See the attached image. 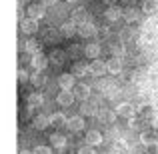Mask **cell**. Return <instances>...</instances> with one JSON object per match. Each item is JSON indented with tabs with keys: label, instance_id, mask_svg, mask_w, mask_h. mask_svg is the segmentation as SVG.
Segmentation results:
<instances>
[{
	"label": "cell",
	"instance_id": "1",
	"mask_svg": "<svg viewBox=\"0 0 158 154\" xmlns=\"http://www.w3.org/2000/svg\"><path fill=\"white\" fill-rule=\"evenodd\" d=\"M48 62H50V56H44L42 52L32 54V58H30V64H32L34 70H44L48 66Z\"/></svg>",
	"mask_w": 158,
	"mask_h": 154
},
{
	"label": "cell",
	"instance_id": "2",
	"mask_svg": "<svg viewBox=\"0 0 158 154\" xmlns=\"http://www.w3.org/2000/svg\"><path fill=\"white\" fill-rule=\"evenodd\" d=\"M78 34L82 38H92V36L98 34V28L92 22H82V24H78Z\"/></svg>",
	"mask_w": 158,
	"mask_h": 154
},
{
	"label": "cell",
	"instance_id": "3",
	"mask_svg": "<svg viewBox=\"0 0 158 154\" xmlns=\"http://www.w3.org/2000/svg\"><path fill=\"white\" fill-rule=\"evenodd\" d=\"M134 112H136V108H134V104H130V102H120L118 106H116V114L122 116V118H132Z\"/></svg>",
	"mask_w": 158,
	"mask_h": 154
},
{
	"label": "cell",
	"instance_id": "4",
	"mask_svg": "<svg viewBox=\"0 0 158 154\" xmlns=\"http://www.w3.org/2000/svg\"><path fill=\"white\" fill-rule=\"evenodd\" d=\"M74 74H70V72H64V74H60L58 76V86H60L62 90H72L74 88Z\"/></svg>",
	"mask_w": 158,
	"mask_h": 154
},
{
	"label": "cell",
	"instance_id": "5",
	"mask_svg": "<svg viewBox=\"0 0 158 154\" xmlns=\"http://www.w3.org/2000/svg\"><path fill=\"white\" fill-rule=\"evenodd\" d=\"M20 28H22L24 34H34V32L38 30V20L28 16V18H24L22 22H20Z\"/></svg>",
	"mask_w": 158,
	"mask_h": 154
},
{
	"label": "cell",
	"instance_id": "6",
	"mask_svg": "<svg viewBox=\"0 0 158 154\" xmlns=\"http://www.w3.org/2000/svg\"><path fill=\"white\" fill-rule=\"evenodd\" d=\"M74 34H78V26L74 20H70V22H64L60 26V36H64V38H72Z\"/></svg>",
	"mask_w": 158,
	"mask_h": 154
},
{
	"label": "cell",
	"instance_id": "7",
	"mask_svg": "<svg viewBox=\"0 0 158 154\" xmlns=\"http://www.w3.org/2000/svg\"><path fill=\"white\" fill-rule=\"evenodd\" d=\"M66 128H68L70 132H80L82 128H84V120H82V116H70L68 122H66Z\"/></svg>",
	"mask_w": 158,
	"mask_h": 154
},
{
	"label": "cell",
	"instance_id": "8",
	"mask_svg": "<svg viewBox=\"0 0 158 154\" xmlns=\"http://www.w3.org/2000/svg\"><path fill=\"white\" fill-rule=\"evenodd\" d=\"M74 100H76L74 90H62V92L58 94V104H60V106H70Z\"/></svg>",
	"mask_w": 158,
	"mask_h": 154
},
{
	"label": "cell",
	"instance_id": "9",
	"mask_svg": "<svg viewBox=\"0 0 158 154\" xmlns=\"http://www.w3.org/2000/svg\"><path fill=\"white\" fill-rule=\"evenodd\" d=\"M26 12H28V16H30V18H36V20H40L44 14H46V10H44V4H42V2H40V4H30Z\"/></svg>",
	"mask_w": 158,
	"mask_h": 154
},
{
	"label": "cell",
	"instance_id": "10",
	"mask_svg": "<svg viewBox=\"0 0 158 154\" xmlns=\"http://www.w3.org/2000/svg\"><path fill=\"white\" fill-rule=\"evenodd\" d=\"M80 114H82V116H96V114H98L96 104H94V102H88V100H82Z\"/></svg>",
	"mask_w": 158,
	"mask_h": 154
},
{
	"label": "cell",
	"instance_id": "11",
	"mask_svg": "<svg viewBox=\"0 0 158 154\" xmlns=\"http://www.w3.org/2000/svg\"><path fill=\"white\" fill-rule=\"evenodd\" d=\"M72 90H74L78 100H88L90 98V86H86V84H78V86H74Z\"/></svg>",
	"mask_w": 158,
	"mask_h": 154
},
{
	"label": "cell",
	"instance_id": "12",
	"mask_svg": "<svg viewBox=\"0 0 158 154\" xmlns=\"http://www.w3.org/2000/svg\"><path fill=\"white\" fill-rule=\"evenodd\" d=\"M106 70H108V64H104L102 60H94L90 64V74H94V76H102Z\"/></svg>",
	"mask_w": 158,
	"mask_h": 154
},
{
	"label": "cell",
	"instance_id": "13",
	"mask_svg": "<svg viewBox=\"0 0 158 154\" xmlns=\"http://www.w3.org/2000/svg\"><path fill=\"white\" fill-rule=\"evenodd\" d=\"M140 142H142L144 146H156L158 138H156L154 132H142V134H140Z\"/></svg>",
	"mask_w": 158,
	"mask_h": 154
},
{
	"label": "cell",
	"instance_id": "14",
	"mask_svg": "<svg viewBox=\"0 0 158 154\" xmlns=\"http://www.w3.org/2000/svg\"><path fill=\"white\" fill-rule=\"evenodd\" d=\"M50 124H52V118L46 116V114H40V116L34 118V128H38V130H44V128L50 126Z\"/></svg>",
	"mask_w": 158,
	"mask_h": 154
},
{
	"label": "cell",
	"instance_id": "15",
	"mask_svg": "<svg viewBox=\"0 0 158 154\" xmlns=\"http://www.w3.org/2000/svg\"><path fill=\"white\" fill-rule=\"evenodd\" d=\"M72 20L78 22V24L88 22V10H86V8H76V10L72 12Z\"/></svg>",
	"mask_w": 158,
	"mask_h": 154
},
{
	"label": "cell",
	"instance_id": "16",
	"mask_svg": "<svg viewBox=\"0 0 158 154\" xmlns=\"http://www.w3.org/2000/svg\"><path fill=\"white\" fill-rule=\"evenodd\" d=\"M106 64H108V72H112V74H118L120 70H122V60H120V56L110 58Z\"/></svg>",
	"mask_w": 158,
	"mask_h": 154
},
{
	"label": "cell",
	"instance_id": "17",
	"mask_svg": "<svg viewBox=\"0 0 158 154\" xmlns=\"http://www.w3.org/2000/svg\"><path fill=\"white\" fill-rule=\"evenodd\" d=\"M30 82L36 86V88H40V86L46 84V76L42 74V70H34V74L30 76Z\"/></svg>",
	"mask_w": 158,
	"mask_h": 154
},
{
	"label": "cell",
	"instance_id": "18",
	"mask_svg": "<svg viewBox=\"0 0 158 154\" xmlns=\"http://www.w3.org/2000/svg\"><path fill=\"white\" fill-rule=\"evenodd\" d=\"M122 18L126 20L128 24H132V22H136V20L140 18V12L136 10V8H126V10H124V14H122Z\"/></svg>",
	"mask_w": 158,
	"mask_h": 154
},
{
	"label": "cell",
	"instance_id": "19",
	"mask_svg": "<svg viewBox=\"0 0 158 154\" xmlns=\"http://www.w3.org/2000/svg\"><path fill=\"white\" fill-rule=\"evenodd\" d=\"M86 142L92 144V146H96V144L102 142V134L98 130H88V132H86Z\"/></svg>",
	"mask_w": 158,
	"mask_h": 154
},
{
	"label": "cell",
	"instance_id": "20",
	"mask_svg": "<svg viewBox=\"0 0 158 154\" xmlns=\"http://www.w3.org/2000/svg\"><path fill=\"white\" fill-rule=\"evenodd\" d=\"M72 74H74L76 78L86 76V74H90V66L82 64V62H76V64H74V68H72Z\"/></svg>",
	"mask_w": 158,
	"mask_h": 154
},
{
	"label": "cell",
	"instance_id": "21",
	"mask_svg": "<svg viewBox=\"0 0 158 154\" xmlns=\"http://www.w3.org/2000/svg\"><path fill=\"white\" fill-rule=\"evenodd\" d=\"M40 48H42V44H40L38 40H26V42H24V50L30 52V54H38Z\"/></svg>",
	"mask_w": 158,
	"mask_h": 154
},
{
	"label": "cell",
	"instance_id": "22",
	"mask_svg": "<svg viewBox=\"0 0 158 154\" xmlns=\"http://www.w3.org/2000/svg\"><path fill=\"white\" fill-rule=\"evenodd\" d=\"M104 14H106V18L110 20V22H116V20H118L120 16L124 14V10H120V8H116V6H110V8L104 12Z\"/></svg>",
	"mask_w": 158,
	"mask_h": 154
},
{
	"label": "cell",
	"instance_id": "23",
	"mask_svg": "<svg viewBox=\"0 0 158 154\" xmlns=\"http://www.w3.org/2000/svg\"><path fill=\"white\" fill-rule=\"evenodd\" d=\"M42 102H44V98H42V94H40V92H32L30 96H28V106H30V108L42 106Z\"/></svg>",
	"mask_w": 158,
	"mask_h": 154
},
{
	"label": "cell",
	"instance_id": "24",
	"mask_svg": "<svg viewBox=\"0 0 158 154\" xmlns=\"http://www.w3.org/2000/svg\"><path fill=\"white\" fill-rule=\"evenodd\" d=\"M142 12H146V14H154V12H158V0H144Z\"/></svg>",
	"mask_w": 158,
	"mask_h": 154
},
{
	"label": "cell",
	"instance_id": "25",
	"mask_svg": "<svg viewBox=\"0 0 158 154\" xmlns=\"http://www.w3.org/2000/svg\"><path fill=\"white\" fill-rule=\"evenodd\" d=\"M84 54L88 58H98V56H100V46H98V44H86V46H84Z\"/></svg>",
	"mask_w": 158,
	"mask_h": 154
},
{
	"label": "cell",
	"instance_id": "26",
	"mask_svg": "<svg viewBox=\"0 0 158 154\" xmlns=\"http://www.w3.org/2000/svg\"><path fill=\"white\" fill-rule=\"evenodd\" d=\"M50 118H52V124H54L56 128H60V126H66V122H68V118H66V116L62 114V112H56V114H52Z\"/></svg>",
	"mask_w": 158,
	"mask_h": 154
},
{
	"label": "cell",
	"instance_id": "27",
	"mask_svg": "<svg viewBox=\"0 0 158 154\" xmlns=\"http://www.w3.org/2000/svg\"><path fill=\"white\" fill-rule=\"evenodd\" d=\"M64 58H66V54L62 50H52V54H50V62H54L56 66L64 64Z\"/></svg>",
	"mask_w": 158,
	"mask_h": 154
},
{
	"label": "cell",
	"instance_id": "28",
	"mask_svg": "<svg viewBox=\"0 0 158 154\" xmlns=\"http://www.w3.org/2000/svg\"><path fill=\"white\" fill-rule=\"evenodd\" d=\"M50 142H52L54 148H64L66 146V138L62 134H52L50 136Z\"/></svg>",
	"mask_w": 158,
	"mask_h": 154
},
{
	"label": "cell",
	"instance_id": "29",
	"mask_svg": "<svg viewBox=\"0 0 158 154\" xmlns=\"http://www.w3.org/2000/svg\"><path fill=\"white\" fill-rule=\"evenodd\" d=\"M96 116L100 120H104V122H114V114H112V112H98Z\"/></svg>",
	"mask_w": 158,
	"mask_h": 154
},
{
	"label": "cell",
	"instance_id": "30",
	"mask_svg": "<svg viewBox=\"0 0 158 154\" xmlns=\"http://www.w3.org/2000/svg\"><path fill=\"white\" fill-rule=\"evenodd\" d=\"M78 154H96V152H94V146H92V144H88V142H86L84 146H80Z\"/></svg>",
	"mask_w": 158,
	"mask_h": 154
},
{
	"label": "cell",
	"instance_id": "31",
	"mask_svg": "<svg viewBox=\"0 0 158 154\" xmlns=\"http://www.w3.org/2000/svg\"><path fill=\"white\" fill-rule=\"evenodd\" d=\"M112 54H114V56H122V54H124V46H122V44H112Z\"/></svg>",
	"mask_w": 158,
	"mask_h": 154
},
{
	"label": "cell",
	"instance_id": "32",
	"mask_svg": "<svg viewBox=\"0 0 158 154\" xmlns=\"http://www.w3.org/2000/svg\"><path fill=\"white\" fill-rule=\"evenodd\" d=\"M34 154H52V150H50V146H36Z\"/></svg>",
	"mask_w": 158,
	"mask_h": 154
},
{
	"label": "cell",
	"instance_id": "33",
	"mask_svg": "<svg viewBox=\"0 0 158 154\" xmlns=\"http://www.w3.org/2000/svg\"><path fill=\"white\" fill-rule=\"evenodd\" d=\"M16 76H18V80H20V82H26L28 78H30V76H28V72H26V70H22V68L16 72Z\"/></svg>",
	"mask_w": 158,
	"mask_h": 154
},
{
	"label": "cell",
	"instance_id": "34",
	"mask_svg": "<svg viewBox=\"0 0 158 154\" xmlns=\"http://www.w3.org/2000/svg\"><path fill=\"white\" fill-rule=\"evenodd\" d=\"M120 38H122V40H130V38H132V32H130V30H122Z\"/></svg>",
	"mask_w": 158,
	"mask_h": 154
},
{
	"label": "cell",
	"instance_id": "35",
	"mask_svg": "<svg viewBox=\"0 0 158 154\" xmlns=\"http://www.w3.org/2000/svg\"><path fill=\"white\" fill-rule=\"evenodd\" d=\"M40 2H42L44 6H54V4H56L58 0H40Z\"/></svg>",
	"mask_w": 158,
	"mask_h": 154
},
{
	"label": "cell",
	"instance_id": "36",
	"mask_svg": "<svg viewBox=\"0 0 158 154\" xmlns=\"http://www.w3.org/2000/svg\"><path fill=\"white\" fill-rule=\"evenodd\" d=\"M56 38H58V36L54 34V32H48V34H46V40H56Z\"/></svg>",
	"mask_w": 158,
	"mask_h": 154
},
{
	"label": "cell",
	"instance_id": "37",
	"mask_svg": "<svg viewBox=\"0 0 158 154\" xmlns=\"http://www.w3.org/2000/svg\"><path fill=\"white\" fill-rule=\"evenodd\" d=\"M18 154H34V152H30V150H20Z\"/></svg>",
	"mask_w": 158,
	"mask_h": 154
},
{
	"label": "cell",
	"instance_id": "38",
	"mask_svg": "<svg viewBox=\"0 0 158 154\" xmlns=\"http://www.w3.org/2000/svg\"><path fill=\"white\" fill-rule=\"evenodd\" d=\"M28 0H18V6H22V4H26Z\"/></svg>",
	"mask_w": 158,
	"mask_h": 154
},
{
	"label": "cell",
	"instance_id": "39",
	"mask_svg": "<svg viewBox=\"0 0 158 154\" xmlns=\"http://www.w3.org/2000/svg\"><path fill=\"white\" fill-rule=\"evenodd\" d=\"M154 126H156V128H158V120H156V122H154Z\"/></svg>",
	"mask_w": 158,
	"mask_h": 154
},
{
	"label": "cell",
	"instance_id": "40",
	"mask_svg": "<svg viewBox=\"0 0 158 154\" xmlns=\"http://www.w3.org/2000/svg\"><path fill=\"white\" fill-rule=\"evenodd\" d=\"M66 2H74V0H66Z\"/></svg>",
	"mask_w": 158,
	"mask_h": 154
},
{
	"label": "cell",
	"instance_id": "41",
	"mask_svg": "<svg viewBox=\"0 0 158 154\" xmlns=\"http://www.w3.org/2000/svg\"><path fill=\"white\" fill-rule=\"evenodd\" d=\"M156 150H158V144H156Z\"/></svg>",
	"mask_w": 158,
	"mask_h": 154
}]
</instances>
